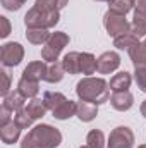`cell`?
Segmentation results:
<instances>
[{
  "label": "cell",
  "mask_w": 146,
  "mask_h": 148,
  "mask_svg": "<svg viewBox=\"0 0 146 148\" xmlns=\"http://www.w3.org/2000/svg\"><path fill=\"white\" fill-rule=\"evenodd\" d=\"M0 23H2V31H0V36L2 38H7L10 35V23H9V19L5 17V16H2L0 17Z\"/></svg>",
  "instance_id": "35"
},
{
  "label": "cell",
  "mask_w": 146,
  "mask_h": 148,
  "mask_svg": "<svg viewBox=\"0 0 146 148\" xmlns=\"http://www.w3.org/2000/svg\"><path fill=\"white\" fill-rule=\"evenodd\" d=\"M0 138H2V143H5V145H14V143H17V140L21 138V127H19L14 121H10L9 124H5V126L0 127Z\"/></svg>",
  "instance_id": "13"
},
{
  "label": "cell",
  "mask_w": 146,
  "mask_h": 148,
  "mask_svg": "<svg viewBox=\"0 0 146 148\" xmlns=\"http://www.w3.org/2000/svg\"><path fill=\"white\" fill-rule=\"evenodd\" d=\"M29 134L41 148H57L62 143V133L50 124H38L29 131Z\"/></svg>",
  "instance_id": "3"
},
{
  "label": "cell",
  "mask_w": 146,
  "mask_h": 148,
  "mask_svg": "<svg viewBox=\"0 0 146 148\" xmlns=\"http://www.w3.org/2000/svg\"><path fill=\"white\" fill-rule=\"evenodd\" d=\"M132 147H134V133L127 126H119L110 133L107 148H132Z\"/></svg>",
  "instance_id": "7"
},
{
  "label": "cell",
  "mask_w": 146,
  "mask_h": 148,
  "mask_svg": "<svg viewBox=\"0 0 146 148\" xmlns=\"http://www.w3.org/2000/svg\"><path fill=\"white\" fill-rule=\"evenodd\" d=\"M103 26H105L107 33L112 38H117L120 35H124V33L132 31V26L126 19V16H120V14H115V12H110V10H107V14L103 16Z\"/></svg>",
  "instance_id": "5"
},
{
  "label": "cell",
  "mask_w": 146,
  "mask_h": 148,
  "mask_svg": "<svg viewBox=\"0 0 146 148\" xmlns=\"http://www.w3.org/2000/svg\"><path fill=\"white\" fill-rule=\"evenodd\" d=\"M103 2H110V0H103Z\"/></svg>",
  "instance_id": "42"
},
{
  "label": "cell",
  "mask_w": 146,
  "mask_h": 148,
  "mask_svg": "<svg viewBox=\"0 0 146 148\" xmlns=\"http://www.w3.org/2000/svg\"><path fill=\"white\" fill-rule=\"evenodd\" d=\"M145 41H146V40H145Z\"/></svg>",
  "instance_id": "43"
},
{
  "label": "cell",
  "mask_w": 146,
  "mask_h": 148,
  "mask_svg": "<svg viewBox=\"0 0 146 148\" xmlns=\"http://www.w3.org/2000/svg\"><path fill=\"white\" fill-rule=\"evenodd\" d=\"M139 110H141V115H143V117L146 119V100L143 102V103H141V109H139Z\"/></svg>",
  "instance_id": "37"
},
{
  "label": "cell",
  "mask_w": 146,
  "mask_h": 148,
  "mask_svg": "<svg viewBox=\"0 0 146 148\" xmlns=\"http://www.w3.org/2000/svg\"><path fill=\"white\" fill-rule=\"evenodd\" d=\"M138 148H146V145H139V147H138Z\"/></svg>",
  "instance_id": "38"
},
{
  "label": "cell",
  "mask_w": 146,
  "mask_h": 148,
  "mask_svg": "<svg viewBox=\"0 0 146 148\" xmlns=\"http://www.w3.org/2000/svg\"><path fill=\"white\" fill-rule=\"evenodd\" d=\"M24 102H26V97L19 91V90H14V91H9L3 100H2V105H5L7 109L14 112H19L21 109H24Z\"/></svg>",
  "instance_id": "14"
},
{
  "label": "cell",
  "mask_w": 146,
  "mask_h": 148,
  "mask_svg": "<svg viewBox=\"0 0 146 148\" xmlns=\"http://www.w3.org/2000/svg\"><path fill=\"white\" fill-rule=\"evenodd\" d=\"M14 122H16L21 129H28V127H31V126H33L35 119L31 117V114H29L28 109L24 107V109H21L19 112H16V114H14Z\"/></svg>",
  "instance_id": "28"
},
{
  "label": "cell",
  "mask_w": 146,
  "mask_h": 148,
  "mask_svg": "<svg viewBox=\"0 0 146 148\" xmlns=\"http://www.w3.org/2000/svg\"><path fill=\"white\" fill-rule=\"evenodd\" d=\"M2 2V7L3 9H7V10H19L21 7H23V3L19 2V0H0Z\"/></svg>",
  "instance_id": "33"
},
{
  "label": "cell",
  "mask_w": 146,
  "mask_h": 148,
  "mask_svg": "<svg viewBox=\"0 0 146 148\" xmlns=\"http://www.w3.org/2000/svg\"><path fill=\"white\" fill-rule=\"evenodd\" d=\"M62 64H64V69L67 74H79L81 73V53L79 52H69L64 55L62 59Z\"/></svg>",
  "instance_id": "16"
},
{
  "label": "cell",
  "mask_w": 146,
  "mask_h": 148,
  "mask_svg": "<svg viewBox=\"0 0 146 148\" xmlns=\"http://www.w3.org/2000/svg\"><path fill=\"white\" fill-rule=\"evenodd\" d=\"M96 115H98V105L89 103V102H84V100H79V102H77L76 117H77L81 122H91Z\"/></svg>",
  "instance_id": "12"
},
{
  "label": "cell",
  "mask_w": 146,
  "mask_h": 148,
  "mask_svg": "<svg viewBox=\"0 0 146 148\" xmlns=\"http://www.w3.org/2000/svg\"><path fill=\"white\" fill-rule=\"evenodd\" d=\"M96 2H103V0H96Z\"/></svg>",
  "instance_id": "41"
},
{
  "label": "cell",
  "mask_w": 146,
  "mask_h": 148,
  "mask_svg": "<svg viewBox=\"0 0 146 148\" xmlns=\"http://www.w3.org/2000/svg\"><path fill=\"white\" fill-rule=\"evenodd\" d=\"M24 59V47L17 41L3 43L0 48V60L5 67H16Z\"/></svg>",
  "instance_id": "6"
},
{
  "label": "cell",
  "mask_w": 146,
  "mask_h": 148,
  "mask_svg": "<svg viewBox=\"0 0 146 148\" xmlns=\"http://www.w3.org/2000/svg\"><path fill=\"white\" fill-rule=\"evenodd\" d=\"M134 81L138 84V88L146 93V69H136L134 71Z\"/></svg>",
  "instance_id": "30"
},
{
  "label": "cell",
  "mask_w": 146,
  "mask_h": 148,
  "mask_svg": "<svg viewBox=\"0 0 146 148\" xmlns=\"http://www.w3.org/2000/svg\"><path fill=\"white\" fill-rule=\"evenodd\" d=\"M19 2H21V3H24V2H28V0H19Z\"/></svg>",
  "instance_id": "39"
},
{
  "label": "cell",
  "mask_w": 146,
  "mask_h": 148,
  "mask_svg": "<svg viewBox=\"0 0 146 148\" xmlns=\"http://www.w3.org/2000/svg\"><path fill=\"white\" fill-rule=\"evenodd\" d=\"M65 100H67L65 95L60 93V91H45V93H43V102H45L46 109L50 112H53L57 107H60Z\"/></svg>",
  "instance_id": "22"
},
{
  "label": "cell",
  "mask_w": 146,
  "mask_h": 148,
  "mask_svg": "<svg viewBox=\"0 0 146 148\" xmlns=\"http://www.w3.org/2000/svg\"><path fill=\"white\" fill-rule=\"evenodd\" d=\"M76 95L79 100L100 105L108 102L110 98V86L103 77H93L86 76L76 84Z\"/></svg>",
  "instance_id": "1"
},
{
  "label": "cell",
  "mask_w": 146,
  "mask_h": 148,
  "mask_svg": "<svg viewBox=\"0 0 146 148\" xmlns=\"http://www.w3.org/2000/svg\"><path fill=\"white\" fill-rule=\"evenodd\" d=\"M69 0H36L35 7L41 9V10H60L67 5Z\"/></svg>",
  "instance_id": "29"
},
{
  "label": "cell",
  "mask_w": 146,
  "mask_h": 148,
  "mask_svg": "<svg viewBox=\"0 0 146 148\" xmlns=\"http://www.w3.org/2000/svg\"><path fill=\"white\" fill-rule=\"evenodd\" d=\"M136 43H139V38L136 36L132 31L131 33H124L120 36L113 38V47L119 50H129L131 47H134Z\"/></svg>",
  "instance_id": "24"
},
{
  "label": "cell",
  "mask_w": 146,
  "mask_h": 148,
  "mask_svg": "<svg viewBox=\"0 0 146 148\" xmlns=\"http://www.w3.org/2000/svg\"><path fill=\"white\" fill-rule=\"evenodd\" d=\"M46 69L48 66L45 64V60H35V62H29L24 71H23V77L26 79H31V81H45V76H46Z\"/></svg>",
  "instance_id": "10"
},
{
  "label": "cell",
  "mask_w": 146,
  "mask_h": 148,
  "mask_svg": "<svg viewBox=\"0 0 146 148\" xmlns=\"http://www.w3.org/2000/svg\"><path fill=\"white\" fill-rule=\"evenodd\" d=\"M96 69H98V59L89 52H83L81 53V73L91 76L96 73Z\"/></svg>",
  "instance_id": "21"
},
{
  "label": "cell",
  "mask_w": 146,
  "mask_h": 148,
  "mask_svg": "<svg viewBox=\"0 0 146 148\" xmlns=\"http://www.w3.org/2000/svg\"><path fill=\"white\" fill-rule=\"evenodd\" d=\"M134 10H146V0H132Z\"/></svg>",
  "instance_id": "36"
},
{
  "label": "cell",
  "mask_w": 146,
  "mask_h": 148,
  "mask_svg": "<svg viewBox=\"0 0 146 148\" xmlns=\"http://www.w3.org/2000/svg\"><path fill=\"white\" fill-rule=\"evenodd\" d=\"M0 77H2V86H0V95L5 97L10 91V74L7 71H0Z\"/></svg>",
  "instance_id": "31"
},
{
  "label": "cell",
  "mask_w": 146,
  "mask_h": 148,
  "mask_svg": "<svg viewBox=\"0 0 146 148\" xmlns=\"http://www.w3.org/2000/svg\"><path fill=\"white\" fill-rule=\"evenodd\" d=\"M120 66V55L117 52H103L100 57H98V69L96 73L100 74H110L113 71H117Z\"/></svg>",
  "instance_id": "8"
},
{
  "label": "cell",
  "mask_w": 146,
  "mask_h": 148,
  "mask_svg": "<svg viewBox=\"0 0 146 148\" xmlns=\"http://www.w3.org/2000/svg\"><path fill=\"white\" fill-rule=\"evenodd\" d=\"M69 41H71V38L67 33H64V31H55V33H52V36L50 40L45 43V47L41 48V59L45 60V62H57L59 60V55H60V52L69 45Z\"/></svg>",
  "instance_id": "4"
},
{
  "label": "cell",
  "mask_w": 146,
  "mask_h": 148,
  "mask_svg": "<svg viewBox=\"0 0 146 148\" xmlns=\"http://www.w3.org/2000/svg\"><path fill=\"white\" fill-rule=\"evenodd\" d=\"M52 36L48 29H26V40L31 45H45Z\"/></svg>",
  "instance_id": "23"
},
{
  "label": "cell",
  "mask_w": 146,
  "mask_h": 148,
  "mask_svg": "<svg viewBox=\"0 0 146 148\" xmlns=\"http://www.w3.org/2000/svg\"><path fill=\"white\" fill-rule=\"evenodd\" d=\"M65 76V69H64V64L62 62H52L46 69V76H45V81L46 83H60Z\"/></svg>",
  "instance_id": "19"
},
{
  "label": "cell",
  "mask_w": 146,
  "mask_h": 148,
  "mask_svg": "<svg viewBox=\"0 0 146 148\" xmlns=\"http://www.w3.org/2000/svg\"><path fill=\"white\" fill-rule=\"evenodd\" d=\"M110 105L119 112H127L134 105V97L129 90L127 91H113V95L110 97Z\"/></svg>",
  "instance_id": "9"
},
{
  "label": "cell",
  "mask_w": 146,
  "mask_h": 148,
  "mask_svg": "<svg viewBox=\"0 0 146 148\" xmlns=\"http://www.w3.org/2000/svg\"><path fill=\"white\" fill-rule=\"evenodd\" d=\"M21 148H41V147H40L36 141H35V138L28 133V134L21 140Z\"/></svg>",
  "instance_id": "34"
},
{
  "label": "cell",
  "mask_w": 146,
  "mask_h": 148,
  "mask_svg": "<svg viewBox=\"0 0 146 148\" xmlns=\"http://www.w3.org/2000/svg\"><path fill=\"white\" fill-rule=\"evenodd\" d=\"M26 109H28V112L31 114V117H33L35 121L41 119V117H45L46 112H48L46 105H45V102H43V98H31V102L28 103Z\"/></svg>",
  "instance_id": "25"
},
{
  "label": "cell",
  "mask_w": 146,
  "mask_h": 148,
  "mask_svg": "<svg viewBox=\"0 0 146 148\" xmlns=\"http://www.w3.org/2000/svg\"><path fill=\"white\" fill-rule=\"evenodd\" d=\"M86 145L89 148H105V134L100 129H91L86 134Z\"/></svg>",
  "instance_id": "27"
},
{
  "label": "cell",
  "mask_w": 146,
  "mask_h": 148,
  "mask_svg": "<svg viewBox=\"0 0 146 148\" xmlns=\"http://www.w3.org/2000/svg\"><path fill=\"white\" fill-rule=\"evenodd\" d=\"M127 52H129V57H131L134 69H146V41L136 43Z\"/></svg>",
  "instance_id": "11"
},
{
  "label": "cell",
  "mask_w": 146,
  "mask_h": 148,
  "mask_svg": "<svg viewBox=\"0 0 146 148\" xmlns=\"http://www.w3.org/2000/svg\"><path fill=\"white\" fill-rule=\"evenodd\" d=\"M60 21V10H41L33 7L24 16L26 29H50Z\"/></svg>",
  "instance_id": "2"
},
{
  "label": "cell",
  "mask_w": 146,
  "mask_h": 148,
  "mask_svg": "<svg viewBox=\"0 0 146 148\" xmlns=\"http://www.w3.org/2000/svg\"><path fill=\"white\" fill-rule=\"evenodd\" d=\"M132 9H134V2L132 0H110L108 2L110 12H115V14H120V16L129 14Z\"/></svg>",
  "instance_id": "26"
},
{
  "label": "cell",
  "mask_w": 146,
  "mask_h": 148,
  "mask_svg": "<svg viewBox=\"0 0 146 148\" xmlns=\"http://www.w3.org/2000/svg\"><path fill=\"white\" fill-rule=\"evenodd\" d=\"M79 148H89V147H88V145H86V147H79Z\"/></svg>",
  "instance_id": "40"
},
{
  "label": "cell",
  "mask_w": 146,
  "mask_h": 148,
  "mask_svg": "<svg viewBox=\"0 0 146 148\" xmlns=\"http://www.w3.org/2000/svg\"><path fill=\"white\" fill-rule=\"evenodd\" d=\"M76 110H77V102H72V100L67 98L60 107H57L52 114H53V117L59 119V121H67V119H71V117L76 115Z\"/></svg>",
  "instance_id": "17"
},
{
  "label": "cell",
  "mask_w": 146,
  "mask_h": 148,
  "mask_svg": "<svg viewBox=\"0 0 146 148\" xmlns=\"http://www.w3.org/2000/svg\"><path fill=\"white\" fill-rule=\"evenodd\" d=\"M12 114H14V112L10 110V109H7L5 105L0 107V127L5 126V124H9L10 121H14V119H12Z\"/></svg>",
  "instance_id": "32"
},
{
  "label": "cell",
  "mask_w": 146,
  "mask_h": 148,
  "mask_svg": "<svg viewBox=\"0 0 146 148\" xmlns=\"http://www.w3.org/2000/svg\"><path fill=\"white\" fill-rule=\"evenodd\" d=\"M131 83H132V76H131V73L120 71V73H117L112 79H110L108 86H110L112 91H127V90L131 88Z\"/></svg>",
  "instance_id": "15"
},
{
  "label": "cell",
  "mask_w": 146,
  "mask_h": 148,
  "mask_svg": "<svg viewBox=\"0 0 146 148\" xmlns=\"http://www.w3.org/2000/svg\"><path fill=\"white\" fill-rule=\"evenodd\" d=\"M131 26H132V33L138 38L146 36V10H134Z\"/></svg>",
  "instance_id": "20"
},
{
  "label": "cell",
  "mask_w": 146,
  "mask_h": 148,
  "mask_svg": "<svg viewBox=\"0 0 146 148\" xmlns=\"http://www.w3.org/2000/svg\"><path fill=\"white\" fill-rule=\"evenodd\" d=\"M17 90L26 97V98H36V95L40 93V83L38 81H31L26 77H21L17 83Z\"/></svg>",
  "instance_id": "18"
}]
</instances>
